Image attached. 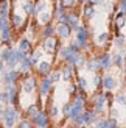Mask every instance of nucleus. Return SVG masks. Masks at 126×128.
Segmentation results:
<instances>
[{
	"label": "nucleus",
	"mask_w": 126,
	"mask_h": 128,
	"mask_svg": "<svg viewBox=\"0 0 126 128\" xmlns=\"http://www.w3.org/2000/svg\"><path fill=\"white\" fill-rule=\"evenodd\" d=\"M19 50L20 52H23V53H30L31 52V42L28 41V39H20V42H19Z\"/></svg>",
	"instance_id": "obj_5"
},
{
	"label": "nucleus",
	"mask_w": 126,
	"mask_h": 128,
	"mask_svg": "<svg viewBox=\"0 0 126 128\" xmlns=\"http://www.w3.org/2000/svg\"><path fill=\"white\" fill-rule=\"evenodd\" d=\"M115 44H117V46H120V47L125 46V38H123V34H118L115 38Z\"/></svg>",
	"instance_id": "obj_13"
},
{
	"label": "nucleus",
	"mask_w": 126,
	"mask_h": 128,
	"mask_svg": "<svg viewBox=\"0 0 126 128\" xmlns=\"http://www.w3.org/2000/svg\"><path fill=\"white\" fill-rule=\"evenodd\" d=\"M125 22H126V14H123L122 11H118L117 16H115V27L117 28H123Z\"/></svg>",
	"instance_id": "obj_6"
},
{
	"label": "nucleus",
	"mask_w": 126,
	"mask_h": 128,
	"mask_svg": "<svg viewBox=\"0 0 126 128\" xmlns=\"http://www.w3.org/2000/svg\"><path fill=\"white\" fill-rule=\"evenodd\" d=\"M5 25H6V24H3V19H2V17H0V30H2V28L5 27Z\"/></svg>",
	"instance_id": "obj_18"
},
{
	"label": "nucleus",
	"mask_w": 126,
	"mask_h": 128,
	"mask_svg": "<svg viewBox=\"0 0 126 128\" xmlns=\"http://www.w3.org/2000/svg\"><path fill=\"white\" fill-rule=\"evenodd\" d=\"M120 11L123 12V14H126V5H123V6H120Z\"/></svg>",
	"instance_id": "obj_16"
},
{
	"label": "nucleus",
	"mask_w": 126,
	"mask_h": 128,
	"mask_svg": "<svg viewBox=\"0 0 126 128\" xmlns=\"http://www.w3.org/2000/svg\"><path fill=\"white\" fill-rule=\"evenodd\" d=\"M56 34H58V38L65 39V38H68V36L72 34V28L68 27L67 24H59V27L56 28Z\"/></svg>",
	"instance_id": "obj_2"
},
{
	"label": "nucleus",
	"mask_w": 126,
	"mask_h": 128,
	"mask_svg": "<svg viewBox=\"0 0 126 128\" xmlns=\"http://www.w3.org/2000/svg\"><path fill=\"white\" fill-rule=\"evenodd\" d=\"M98 61H100V66H101V69H109V67L112 66V58H111L109 53H103V55L98 58Z\"/></svg>",
	"instance_id": "obj_4"
},
{
	"label": "nucleus",
	"mask_w": 126,
	"mask_h": 128,
	"mask_svg": "<svg viewBox=\"0 0 126 128\" xmlns=\"http://www.w3.org/2000/svg\"><path fill=\"white\" fill-rule=\"evenodd\" d=\"M101 86L106 89V91H112L115 88V80L112 75H104L103 80H101Z\"/></svg>",
	"instance_id": "obj_3"
},
{
	"label": "nucleus",
	"mask_w": 126,
	"mask_h": 128,
	"mask_svg": "<svg viewBox=\"0 0 126 128\" xmlns=\"http://www.w3.org/2000/svg\"><path fill=\"white\" fill-rule=\"evenodd\" d=\"M123 61H125V58L122 55H117V56H114V60H112V64H115L117 67H123Z\"/></svg>",
	"instance_id": "obj_9"
},
{
	"label": "nucleus",
	"mask_w": 126,
	"mask_h": 128,
	"mask_svg": "<svg viewBox=\"0 0 126 128\" xmlns=\"http://www.w3.org/2000/svg\"><path fill=\"white\" fill-rule=\"evenodd\" d=\"M123 5H126V0H120V2H118V8L123 6Z\"/></svg>",
	"instance_id": "obj_17"
},
{
	"label": "nucleus",
	"mask_w": 126,
	"mask_h": 128,
	"mask_svg": "<svg viewBox=\"0 0 126 128\" xmlns=\"http://www.w3.org/2000/svg\"><path fill=\"white\" fill-rule=\"evenodd\" d=\"M104 102H106L104 95H100V97L95 100V111H97V112H101V110H103V105H104Z\"/></svg>",
	"instance_id": "obj_7"
},
{
	"label": "nucleus",
	"mask_w": 126,
	"mask_h": 128,
	"mask_svg": "<svg viewBox=\"0 0 126 128\" xmlns=\"http://www.w3.org/2000/svg\"><path fill=\"white\" fill-rule=\"evenodd\" d=\"M78 88L81 89V91H84V89L87 88V81H86L84 78H81V76L78 78Z\"/></svg>",
	"instance_id": "obj_12"
},
{
	"label": "nucleus",
	"mask_w": 126,
	"mask_h": 128,
	"mask_svg": "<svg viewBox=\"0 0 126 128\" xmlns=\"http://www.w3.org/2000/svg\"><path fill=\"white\" fill-rule=\"evenodd\" d=\"M93 16H95V5L92 2H86L83 5V17L89 20V19H92Z\"/></svg>",
	"instance_id": "obj_1"
},
{
	"label": "nucleus",
	"mask_w": 126,
	"mask_h": 128,
	"mask_svg": "<svg viewBox=\"0 0 126 128\" xmlns=\"http://www.w3.org/2000/svg\"><path fill=\"white\" fill-rule=\"evenodd\" d=\"M109 36H111L109 33H101V34H100V36L97 38V41H98L100 44H103V42H106V41L109 39Z\"/></svg>",
	"instance_id": "obj_11"
},
{
	"label": "nucleus",
	"mask_w": 126,
	"mask_h": 128,
	"mask_svg": "<svg viewBox=\"0 0 126 128\" xmlns=\"http://www.w3.org/2000/svg\"><path fill=\"white\" fill-rule=\"evenodd\" d=\"M106 128H118L115 119H108L106 120Z\"/></svg>",
	"instance_id": "obj_10"
},
{
	"label": "nucleus",
	"mask_w": 126,
	"mask_h": 128,
	"mask_svg": "<svg viewBox=\"0 0 126 128\" xmlns=\"http://www.w3.org/2000/svg\"><path fill=\"white\" fill-rule=\"evenodd\" d=\"M2 66H3V64H2V61H0V70H2Z\"/></svg>",
	"instance_id": "obj_19"
},
{
	"label": "nucleus",
	"mask_w": 126,
	"mask_h": 128,
	"mask_svg": "<svg viewBox=\"0 0 126 128\" xmlns=\"http://www.w3.org/2000/svg\"><path fill=\"white\" fill-rule=\"evenodd\" d=\"M89 2H92L93 5H100V3H103V0H89Z\"/></svg>",
	"instance_id": "obj_15"
},
{
	"label": "nucleus",
	"mask_w": 126,
	"mask_h": 128,
	"mask_svg": "<svg viewBox=\"0 0 126 128\" xmlns=\"http://www.w3.org/2000/svg\"><path fill=\"white\" fill-rule=\"evenodd\" d=\"M76 5V0H61V6L64 10H70V8H75Z\"/></svg>",
	"instance_id": "obj_8"
},
{
	"label": "nucleus",
	"mask_w": 126,
	"mask_h": 128,
	"mask_svg": "<svg viewBox=\"0 0 126 128\" xmlns=\"http://www.w3.org/2000/svg\"><path fill=\"white\" fill-rule=\"evenodd\" d=\"M117 102L118 103H126V95L125 94H118L117 95Z\"/></svg>",
	"instance_id": "obj_14"
}]
</instances>
